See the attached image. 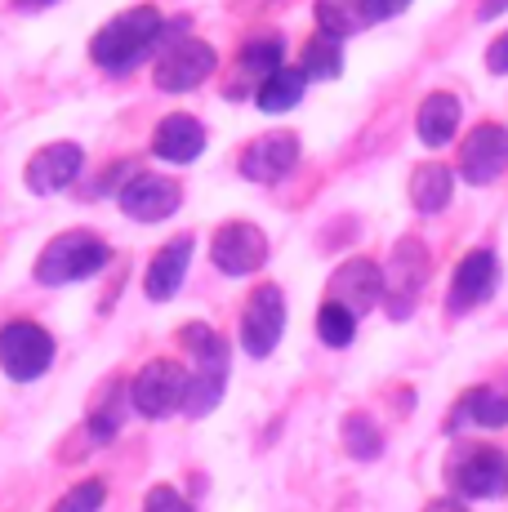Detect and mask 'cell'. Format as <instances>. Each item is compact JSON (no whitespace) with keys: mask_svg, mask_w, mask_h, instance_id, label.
<instances>
[{"mask_svg":"<svg viewBox=\"0 0 508 512\" xmlns=\"http://www.w3.org/2000/svg\"><path fill=\"white\" fill-rule=\"evenodd\" d=\"M165 36V18L156 5H134L121 9L112 23H103L90 41V58L112 76H125L148 58V49Z\"/></svg>","mask_w":508,"mask_h":512,"instance_id":"cell-1","label":"cell"},{"mask_svg":"<svg viewBox=\"0 0 508 512\" xmlns=\"http://www.w3.org/2000/svg\"><path fill=\"white\" fill-rule=\"evenodd\" d=\"M179 343L192 357L188 392H183V415H205L223 397V374H228V343L210 326H183Z\"/></svg>","mask_w":508,"mask_h":512,"instance_id":"cell-2","label":"cell"},{"mask_svg":"<svg viewBox=\"0 0 508 512\" xmlns=\"http://www.w3.org/2000/svg\"><path fill=\"white\" fill-rule=\"evenodd\" d=\"M112 250L99 241L94 232H63L36 259V281L41 285H67V281H85L94 272L107 268Z\"/></svg>","mask_w":508,"mask_h":512,"instance_id":"cell-3","label":"cell"},{"mask_svg":"<svg viewBox=\"0 0 508 512\" xmlns=\"http://www.w3.org/2000/svg\"><path fill=\"white\" fill-rule=\"evenodd\" d=\"M446 486L459 499H500L508 495V455L495 446H468L446 459Z\"/></svg>","mask_w":508,"mask_h":512,"instance_id":"cell-4","label":"cell"},{"mask_svg":"<svg viewBox=\"0 0 508 512\" xmlns=\"http://www.w3.org/2000/svg\"><path fill=\"white\" fill-rule=\"evenodd\" d=\"M54 361V339L50 330L32 326V321H14V326L0 330V370L14 383L41 379Z\"/></svg>","mask_w":508,"mask_h":512,"instance_id":"cell-5","label":"cell"},{"mask_svg":"<svg viewBox=\"0 0 508 512\" xmlns=\"http://www.w3.org/2000/svg\"><path fill=\"white\" fill-rule=\"evenodd\" d=\"M214 67H219L214 45L179 41V45H170L161 58H156L152 81H156V90H165V94H188V90H197V85L210 81Z\"/></svg>","mask_w":508,"mask_h":512,"instance_id":"cell-6","label":"cell"},{"mask_svg":"<svg viewBox=\"0 0 508 512\" xmlns=\"http://www.w3.org/2000/svg\"><path fill=\"white\" fill-rule=\"evenodd\" d=\"M183 392H188V374L174 361H148L130 383L134 410L148 419H165L174 410H183Z\"/></svg>","mask_w":508,"mask_h":512,"instance_id":"cell-7","label":"cell"},{"mask_svg":"<svg viewBox=\"0 0 508 512\" xmlns=\"http://www.w3.org/2000/svg\"><path fill=\"white\" fill-rule=\"evenodd\" d=\"M410 0H317V32H330L339 41L366 32L375 23L397 18Z\"/></svg>","mask_w":508,"mask_h":512,"instance_id":"cell-8","label":"cell"},{"mask_svg":"<svg viewBox=\"0 0 508 512\" xmlns=\"http://www.w3.org/2000/svg\"><path fill=\"white\" fill-rule=\"evenodd\" d=\"M210 259L223 277H250V272H259L263 259H268V236L254 228V223H223V228L214 232Z\"/></svg>","mask_w":508,"mask_h":512,"instance_id":"cell-9","label":"cell"},{"mask_svg":"<svg viewBox=\"0 0 508 512\" xmlns=\"http://www.w3.org/2000/svg\"><path fill=\"white\" fill-rule=\"evenodd\" d=\"M116 201H121L125 219H134V223H165L183 205V187L174 179H165V174H134V179L116 192Z\"/></svg>","mask_w":508,"mask_h":512,"instance_id":"cell-10","label":"cell"},{"mask_svg":"<svg viewBox=\"0 0 508 512\" xmlns=\"http://www.w3.org/2000/svg\"><path fill=\"white\" fill-rule=\"evenodd\" d=\"M508 170V130L495 121H482L459 147V174L473 187L495 183Z\"/></svg>","mask_w":508,"mask_h":512,"instance_id":"cell-11","label":"cell"},{"mask_svg":"<svg viewBox=\"0 0 508 512\" xmlns=\"http://www.w3.org/2000/svg\"><path fill=\"white\" fill-rule=\"evenodd\" d=\"M281 330H286V299H281L277 285H259L246 303V317H241V343H246L250 357H268L277 348Z\"/></svg>","mask_w":508,"mask_h":512,"instance_id":"cell-12","label":"cell"},{"mask_svg":"<svg viewBox=\"0 0 508 512\" xmlns=\"http://www.w3.org/2000/svg\"><path fill=\"white\" fill-rule=\"evenodd\" d=\"M424 277H428V250L415 241V236H406V241H397L393 250V268H388V308H393L397 321L410 317V308H415L419 290H424Z\"/></svg>","mask_w":508,"mask_h":512,"instance_id":"cell-13","label":"cell"},{"mask_svg":"<svg viewBox=\"0 0 508 512\" xmlns=\"http://www.w3.org/2000/svg\"><path fill=\"white\" fill-rule=\"evenodd\" d=\"M81 165H85V152L76 143H45L41 152L27 161V192L36 196H54L63 187H72L81 179Z\"/></svg>","mask_w":508,"mask_h":512,"instance_id":"cell-14","label":"cell"},{"mask_svg":"<svg viewBox=\"0 0 508 512\" xmlns=\"http://www.w3.org/2000/svg\"><path fill=\"white\" fill-rule=\"evenodd\" d=\"M500 285V263H495L491 250H468L459 259L455 277H451V294H446V308L451 312H468L477 303H486Z\"/></svg>","mask_w":508,"mask_h":512,"instance_id":"cell-15","label":"cell"},{"mask_svg":"<svg viewBox=\"0 0 508 512\" xmlns=\"http://www.w3.org/2000/svg\"><path fill=\"white\" fill-rule=\"evenodd\" d=\"M299 161V139L295 134H263L241 152V174L250 183H281Z\"/></svg>","mask_w":508,"mask_h":512,"instance_id":"cell-16","label":"cell"},{"mask_svg":"<svg viewBox=\"0 0 508 512\" xmlns=\"http://www.w3.org/2000/svg\"><path fill=\"white\" fill-rule=\"evenodd\" d=\"M205 152V125L188 112H170L152 134V156L170 165H192Z\"/></svg>","mask_w":508,"mask_h":512,"instance_id":"cell-17","label":"cell"},{"mask_svg":"<svg viewBox=\"0 0 508 512\" xmlns=\"http://www.w3.org/2000/svg\"><path fill=\"white\" fill-rule=\"evenodd\" d=\"M192 263V236H174L156 250V259L148 263V277H143V290H148L152 303H165L183 290V277H188Z\"/></svg>","mask_w":508,"mask_h":512,"instance_id":"cell-18","label":"cell"},{"mask_svg":"<svg viewBox=\"0 0 508 512\" xmlns=\"http://www.w3.org/2000/svg\"><path fill=\"white\" fill-rule=\"evenodd\" d=\"M379 294H384V272L370 259H348L330 277V299L344 303L348 312H366L370 303H379Z\"/></svg>","mask_w":508,"mask_h":512,"instance_id":"cell-19","label":"cell"},{"mask_svg":"<svg viewBox=\"0 0 508 512\" xmlns=\"http://www.w3.org/2000/svg\"><path fill=\"white\" fill-rule=\"evenodd\" d=\"M459 98L455 94H428L415 112V134L424 147H446L459 134Z\"/></svg>","mask_w":508,"mask_h":512,"instance_id":"cell-20","label":"cell"},{"mask_svg":"<svg viewBox=\"0 0 508 512\" xmlns=\"http://www.w3.org/2000/svg\"><path fill=\"white\" fill-rule=\"evenodd\" d=\"M304 90H308V76L299 72V67L281 63L277 72H268L254 85V103H259V112L277 116V112H290V107L304 103Z\"/></svg>","mask_w":508,"mask_h":512,"instance_id":"cell-21","label":"cell"},{"mask_svg":"<svg viewBox=\"0 0 508 512\" xmlns=\"http://www.w3.org/2000/svg\"><path fill=\"white\" fill-rule=\"evenodd\" d=\"M455 196V179L446 165H415L410 174V205L419 214H442Z\"/></svg>","mask_w":508,"mask_h":512,"instance_id":"cell-22","label":"cell"},{"mask_svg":"<svg viewBox=\"0 0 508 512\" xmlns=\"http://www.w3.org/2000/svg\"><path fill=\"white\" fill-rule=\"evenodd\" d=\"M295 67L308 76V81H335V76L344 72V41L330 32H317L304 49H299Z\"/></svg>","mask_w":508,"mask_h":512,"instance_id":"cell-23","label":"cell"},{"mask_svg":"<svg viewBox=\"0 0 508 512\" xmlns=\"http://www.w3.org/2000/svg\"><path fill=\"white\" fill-rule=\"evenodd\" d=\"M464 415H468V423H482V428H504V423H508V392H500V388H473L455 406L451 428H459V419H464Z\"/></svg>","mask_w":508,"mask_h":512,"instance_id":"cell-24","label":"cell"},{"mask_svg":"<svg viewBox=\"0 0 508 512\" xmlns=\"http://www.w3.org/2000/svg\"><path fill=\"white\" fill-rule=\"evenodd\" d=\"M281 63H286V45H281L277 36H254V41H246V49L237 54V76L259 85L263 76L277 72Z\"/></svg>","mask_w":508,"mask_h":512,"instance_id":"cell-25","label":"cell"},{"mask_svg":"<svg viewBox=\"0 0 508 512\" xmlns=\"http://www.w3.org/2000/svg\"><path fill=\"white\" fill-rule=\"evenodd\" d=\"M317 334H321V343H326V348H348V343H353V334H357V312H348L344 303L326 299L317 308Z\"/></svg>","mask_w":508,"mask_h":512,"instance_id":"cell-26","label":"cell"},{"mask_svg":"<svg viewBox=\"0 0 508 512\" xmlns=\"http://www.w3.org/2000/svg\"><path fill=\"white\" fill-rule=\"evenodd\" d=\"M344 446H348V455L353 459H379L384 437H379V428L366 415H348L344 419Z\"/></svg>","mask_w":508,"mask_h":512,"instance_id":"cell-27","label":"cell"},{"mask_svg":"<svg viewBox=\"0 0 508 512\" xmlns=\"http://www.w3.org/2000/svg\"><path fill=\"white\" fill-rule=\"evenodd\" d=\"M107 499V486L103 481H81L76 490H67L63 499L54 504V512H99Z\"/></svg>","mask_w":508,"mask_h":512,"instance_id":"cell-28","label":"cell"},{"mask_svg":"<svg viewBox=\"0 0 508 512\" xmlns=\"http://www.w3.org/2000/svg\"><path fill=\"white\" fill-rule=\"evenodd\" d=\"M143 512H192L188 504H183V495L174 486H152L148 490V504H143Z\"/></svg>","mask_w":508,"mask_h":512,"instance_id":"cell-29","label":"cell"},{"mask_svg":"<svg viewBox=\"0 0 508 512\" xmlns=\"http://www.w3.org/2000/svg\"><path fill=\"white\" fill-rule=\"evenodd\" d=\"M486 72H491V76H504L508 72V32L495 36L491 49H486Z\"/></svg>","mask_w":508,"mask_h":512,"instance_id":"cell-30","label":"cell"},{"mask_svg":"<svg viewBox=\"0 0 508 512\" xmlns=\"http://www.w3.org/2000/svg\"><path fill=\"white\" fill-rule=\"evenodd\" d=\"M500 14H508V0H482L477 5V18H500Z\"/></svg>","mask_w":508,"mask_h":512,"instance_id":"cell-31","label":"cell"},{"mask_svg":"<svg viewBox=\"0 0 508 512\" xmlns=\"http://www.w3.org/2000/svg\"><path fill=\"white\" fill-rule=\"evenodd\" d=\"M424 512H468V508L459 504V499H433V504H428Z\"/></svg>","mask_w":508,"mask_h":512,"instance_id":"cell-32","label":"cell"},{"mask_svg":"<svg viewBox=\"0 0 508 512\" xmlns=\"http://www.w3.org/2000/svg\"><path fill=\"white\" fill-rule=\"evenodd\" d=\"M23 9H36V5H54V0H18Z\"/></svg>","mask_w":508,"mask_h":512,"instance_id":"cell-33","label":"cell"}]
</instances>
